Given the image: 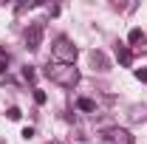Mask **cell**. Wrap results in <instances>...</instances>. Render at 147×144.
<instances>
[{
	"label": "cell",
	"instance_id": "12",
	"mask_svg": "<svg viewBox=\"0 0 147 144\" xmlns=\"http://www.w3.org/2000/svg\"><path fill=\"white\" fill-rule=\"evenodd\" d=\"M34 99H37V102H40V105H45V99H48V96H45L42 90H34Z\"/></svg>",
	"mask_w": 147,
	"mask_h": 144
},
{
	"label": "cell",
	"instance_id": "1",
	"mask_svg": "<svg viewBox=\"0 0 147 144\" xmlns=\"http://www.w3.org/2000/svg\"><path fill=\"white\" fill-rule=\"evenodd\" d=\"M45 76H48L54 85H59V88H74V85L79 82V71H76L74 65H62V62H48Z\"/></svg>",
	"mask_w": 147,
	"mask_h": 144
},
{
	"label": "cell",
	"instance_id": "7",
	"mask_svg": "<svg viewBox=\"0 0 147 144\" xmlns=\"http://www.w3.org/2000/svg\"><path fill=\"white\" fill-rule=\"evenodd\" d=\"M130 119H133V122H139V119H147V108H133Z\"/></svg>",
	"mask_w": 147,
	"mask_h": 144
},
{
	"label": "cell",
	"instance_id": "5",
	"mask_svg": "<svg viewBox=\"0 0 147 144\" xmlns=\"http://www.w3.org/2000/svg\"><path fill=\"white\" fill-rule=\"evenodd\" d=\"M76 108H79V110H85V113H93V110H96V102L82 96V99H76Z\"/></svg>",
	"mask_w": 147,
	"mask_h": 144
},
{
	"label": "cell",
	"instance_id": "4",
	"mask_svg": "<svg viewBox=\"0 0 147 144\" xmlns=\"http://www.w3.org/2000/svg\"><path fill=\"white\" fill-rule=\"evenodd\" d=\"M40 40H42V26L37 23V26H31L28 31H26V48H40Z\"/></svg>",
	"mask_w": 147,
	"mask_h": 144
},
{
	"label": "cell",
	"instance_id": "9",
	"mask_svg": "<svg viewBox=\"0 0 147 144\" xmlns=\"http://www.w3.org/2000/svg\"><path fill=\"white\" fill-rule=\"evenodd\" d=\"M23 76H26V79H28V82H34V76H37V71H34V68H31V65H26V68H23Z\"/></svg>",
	"mask_w": 147,
	"mask_h": 144
},
{
	"label": "cell",
	"instance_id": "11",
	"mask_svg": "<svg viewBox=\"0 0 147 144\" xmlns=\"http://www.w3.org/2000/svg\"><path fill=\"white\" fill-rule=\"evenodd\" d=\"M20 116H23V113H20V108H11V110H9V119H11V122H17Z\"/></svg>",
	"mask_w": 147,
	"mask_h": 144
},
{
	"label": "cell",
	"instance_id": "8",
	"mask_svg": "<svg viewBox=\"0 0 147 144\" xmlns=\"http://www.w3.org/2000/svg\"><path fill=\"white\" fill-rule=\"evenodd\" d=\"M119 59H122V65H130V62H133V54H130L127 48H122V51H119Z\"/></svg>",
	"mask_w": 147,
	"mask_h": 144
},
{
	"label": "cell",
	"instance_id": "13",
	"mask_svg": "<svg viewBox=\"0 0 147 144\" xmlns=\"http://www.w3.org/2000/svg\"><path fill=\"white\" fill-rule=\"evenodd\" d=\"M136 79H142V82H147V68H139V71H136Z\"/></svg>",
	"mask_w": 147,
	"mask_h": 144
},
{
	"label": "cell",
	"instance_id": "2",
	"mask_svg": "<svg viewBox=\"0 0 147 144\" xmlns=\"http://www.w3.org/2000/svg\"><path fill=\"white\" fill-rule=\"evenodd\" d=\"M51 54H54L57 62H62V65H74L79 51H76V45H74L68 37H57L54 45H51Z\"/></svg>",
	"mask_w": 147,
	"mask_h": 144
},
{
	"label": "cell",
	"instance_id": "3",
	"mask_svg": "<svg viewBox=\"0 0 147 144\" xmlns=\"http://www.w3.org/2000/svg\"><path fill=\"white\" fill-rule=\"evenodd\" d=\"M99 139H102V144H133V136L125 127H108V130H102Z\"/></svg>",
	"mask_w": 147,
	"mask_h": 144
},
{
	"label": "cell",
	"instance_id": "10",
	"mask_svg": "<svg viewBox=\"0 0 147 144\" xmlns=\"http://www.w3.org/2000/svg\"><path fill=\"white\" fill-rule=\"evenodd\" d=\"M6 68H9V54H6V51H0V73L6 71Z\"/></svg>",
	"mask_w": 147,
	"mask_h": 144
},
{
	"label": "cell",
	"instance_id": "6",
	"mask_svg": "<svg viewBox=\"0 0 147 144\" xmlns=\"http://www.w3.org/2000/svg\"><path fill=\"white\" fill-rule=\"evenodd\" d=\"M127 40H130V45H139V42L144 45V31H142V28H133L127 34Z\"/></svg>",
	"mask_w": 147,
	"mask_h": 144
}]
</instances>
